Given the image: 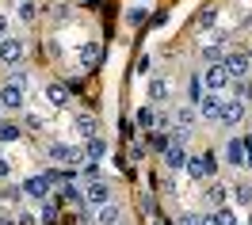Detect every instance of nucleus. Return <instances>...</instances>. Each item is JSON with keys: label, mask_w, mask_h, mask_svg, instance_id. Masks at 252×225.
Returning a JSON list of instances; mask_svg holds the SVG:
<instances>
[{"label": "nucleus", "mask_w": 252, "mask_h": 225, "mask_svg": "<svg viewBox=\"0 0 252 225\" xmlns=\"http://www.w3.org/2000/svg\"><path fill=\"white\" fill-rule=\"evenodd\" d=\"M218 168H221V161H218V153H214V149H203V153H188V164H184V172H188L195 183H203V179H214V176H218Z\"/></svg>", "instance_id": "1"}, {"label": "nucleus", "mask_w": 252, "mask_h": 225, "mask_svg": "<svg viewBox=\"0 0 252 225\" xmlns=\"http://www.w3.org/2000/svg\"><path fill=\"white\" fill-rule=\"evenodd\" d=\"M245 138L241 134H225V141H221L218 149V161L225 164V168H233V172H245Z\"/></svg>", "instance_id": "2"}, {"label": "nucleus", "mask_w": 252, "mask_h": 225, "mask_svg": "<svg viewBox=\"0 0 252 225\" xmlns=\"http://www.w3.org/2000/svg\"><path fill=\"white\" fill-rule=\"evenodd\" d=\"M27 61V38L23 34H4L0 38V65H8V69H16V65Z\"/></svg>", "instance_id": "3"}, {"label": "nucleus", "mask_w": 252, "mask_h": 225, "mask_svg": "<svg viewBox=\"0 0 252 225\" xmlns=\"http://www.w3.org/2000/svg\"><path fill=\"white\" fill-rule=\"evenodd\" d=\"M245 118H249V103H245V99L225 96V99H221V111H218V118H214V122H218L221 130H237Z\"/></svg>", "instance_id": "4"}, {"label": "nucleus", "mask_w": 252, "mask_h": 225, "mask_svg": "<svg viewBox=\"0 0 252 225\" xmlns=\"http://www.w3.org/2000/svg\"><path fill=\"white\" fill-rule=\"evenodd\" d=\"M19 195H23V198H31V202H42V198L54 195V183H50L46 172H38V176H27L23 183H19Z\"/></svg>", "instance_id": "5"}, {"label": "nucleus", "mask_w": 252, "mask_h": 225, "mask_svg": "<svg viewBox=\"0 0 252 225\" xmlns=\"http://www.w3.org/2000/svg\"><path fill=\"white\" fill-rule=\"evenodd\" d=\"M46 161L50 164H80L84 161V149H80V145H69V141H50L46 145Z\"/></svg>", "instance_id": "6"}, {"label": "nucleus", "mask_w": 252, "mask_h": 225, "mask_svg": "<svg viewBox=\"0 0 252 225\" xmlns=\"http://www.w3.org/2000/svg\"><path fill=\"white\" fill-rule=\"evenodd\" d=\"M84 187V206H103L115 198V187H111V179H88V183H80Z\"/></svg>", "instance_id": "7"}, {"label": "nucleus", "mask_w": 252, "mask_h": 225, "mask_svg": "<svg viewBox=\"0 0 252 225\" xmlns=\"http://www.w3.org/2000/svg\"><path fill=\"white\" fill-rule=\"evenodd\" d=\"M221 65H225L229 81H245V77H252V57L245 54V50H229V54L221 57Z\"/></svg>", "instance_id": "8"}, {"label": "nucleus", "mask_w": 252, "mask_h": 225, "mask_svg": "<svg viewBox=\"0 0 252 225\" xmlns=\"http://www.w3.org/2000/svg\"><path fill=\"white\" fill-rule=\"evenodd\" d=\"M199 77H203V92H225L229 88V73H225L221 61H210Z\"/></svg>", "instance_id": "9"}, {"label": "nucleus", "mask_w": 252, "mask_h": 225, "mask_svg": "<svg viewBox=\"0 0 252 225\" xmlns=\"http://www.w3.org/2000/svg\"><path fill=\"white\" fill-rule=\"evenodd\" d=\"M0 107L4 111H27V88H19V84H0Z\"/></svg>", "instance_id": "10"}, {"label": "nucleus", "mask_w": 252, "mask_h": 225, "mask_svg": "<svg viewBox=\"0 0 252 225\" xmlns=\"http://www.w3.org/2000/svg\"><path fill=\"white\" fill-rule=\"evenodd\" d=\"M42 99H46L50 111H65V107L73 103V96H69V88H65L62 81H46L42 84Z\"/></svg>", "instance_id": "11"}, {"label": "nucleus", "mask_w": 252, "mask_h": 225, "mask_svg": "<svg viewBox=\"0 0 252 225\" xmlns=\"http://www.w3.org/2000/svg\"><path fill=\"white\" fill-rule=\"evenodd\" d=\"M221 99H225V92H203V96H199L195 111H199V118H203V122H214V118H218Z\"/></svg>", "instance_id": "12"}, {"label": "nucleus", "mask_w": 252, "mask_h": 225, "mask_svg": "<svg viewBox=\"0 0 252 225\" xmlns=\"http://www.w3.org/2000/svg\"><path fill=\"white\" fill-rule=\"evenodd\" d=\"M123 222V202L111 198L103 206H92V225H119Z\"/></svg>", "instance_id": "13"}, {"label": "nucleus", "mask_w": 252, "mask_h": 225, "mask_svg": "<svg viewBox=\"0 0 252 225\" xmlns=\"http://www.w3.org/2000/svg\"><path fill=\"white\" fill-rule=\"evenodd\" d=\"M203 198H206V206H210V210L225 206V202H229V183H221L218 176H214V179H206V191H203Z\"/></svg>", "instance_id": "14"}, {"label": "nucleus", "mask_w": 252, "mask_h": 225, "mask_svg": "<svg viewBox=\"0 0 252 225\" xmlns=\"http://www.w3.org/2000/svg\"><path fill=\"white\" fill-rule=\"evenodd\" d=\"M168 99H172V84L164 81V77H153V81H149V88H145V103L160 107V103H168Z\"/></svg>", "instance_id": "15"}, {"label": "nucleus", "mask_w": 252, "mask_h": 225, "mask_svg": "<svg viewBox=\"0 0 252 225\" xmlns=\"http://www.w3.org/2000/svg\"><path fill=\"white\" fill-rule=\"evenodd\" d=\"M229 206H252V179L237 176L229 183Z\"/></svg>", "instance_id": "16"}, {"label": "nucleus", "mask_w": 252, "mask_h": 225, "mask_svg": "<svg viewBox=\"0 0 252 225\" xmlns=\"http://www.w3.org/2000/svg\"><path fill=\"white\" fill-rule=\"evenodd\" d=\"M73 130H77L80 141H88V138H95V134H99V122H95L92 111H77V114H73Z\"/></svg>", "instance_id": "17"}, {"label": "nucleus", "mask_w": 252, "mask_h": 225, "mask_svg": "<svg viewBox=\"0 0 252 225\" xmlns=\"http://www.w3.org/2000/svg\"><path fill=\"white\" fill-rule=\"evenodd\" d=\"M77 61H80V69H95V61H99V42H95V38L80 42V50H77Z\"/></svg>", "instance_id": "18"}, {"label": "nucleus", "mask_w": 252, "mask_h": 225, "mask_svg": "<svg viewBox=\"0 0 252 225\" xmlns=\"http://www.w3.org/2000/svg\"><path fill=\"white\" fill-rule=\"evenodd\" d=\"M80 149H84V161H103V157H107V138L95 134V138H88Z\"/></svg>", "instance_id": "19"}, {"label": "nucleus", "mask_w": 252, "mask_h": 225, "mask_svg": "<svg viewBox=\"0 0 252 225\" xmlns=\"http://www.w3.org/2000/svg\"><path fill=\"white\" fill-rule=\"evenodd\" d=\"M172 118H176V126H180V130H195V122H199V111H195L191 103H180V107L172 111Z\"/></svg>", "instance_id": "20"}, {"label": "nucleus", "mask_w": 252, "mask_h": 225, "mask_svg": "<svg viewBox=\"0 0 252 225\" xmlns=\"http://www.w3.org/2000/svg\"><path fill=\"white\" fill-rule=\"evenodd\" d=\"M134 122H138V130H157V111H153V103H142L138 111H134Z\"/></svg>", "instance_id": "21"}, {"label": "nucleus", "mask_w": 252, "mask_h": 225, "mask_svg": "<svg viewBox=\"0 0 252 225\" xmlns=\"http://www.w3.org/2000/svg\"><path fill=\"white\" fill-rule=\"evenodd\" d=\"M199 54H203V61L210 65V61H221V57H225V54H229V46H225V42H221V38H210V42H206V46H199Z\"/></svg>", "instance_id": "22"}, {"label": "nucleus", "mask_w": 252, "mask_h": 225, "mask_svg": "<svg viewBox=\"0 0 252 225\" xmlns=\"http://www.w3.org/2000/svg\"><path fill=\"white\" fill-rule=\"evenodd\" d=\"M58 195H62L69 206H84V187H80V183H73V179H65V187H62Z\"/></svg>", "instance_id": "23"}, {"label": "nucleus", "mask_w": 252, "mask_h": 225, "mask_svg": "<svg viewBox=\"0 0 252 225\" xmlns=\"http://www.w3.org/2000/svg\"><path fill=\"white\" fill-rule=\"evenodd\" d=\"M23 141V126L19 122H0V145H19Z\"/></svg>", "instance_id": "24"}, {"label": "nucleus", "mask_w": 252, "mask_h": 225, "mask_svg": "<svg viewBox=\"0 0 252 225\" xmlns=\"http://www.w3.org/2000/svg\"><path fill=\"white\" fill-rule=\"evenodd\" d=\"M214 214V225H241V218H237V206H218V210H210Z\"/></svg>", "instance_id": "25"}, {"label": "nucleus", "mask_w": 252, "mask_h": 225, "mask_svg": "<svg viewBox=\"0 0 252 225\" xmlns=\"http://www.w3.org/2000/svg\"><path fill=\"white\" fill-rule=\"evenodd\" d=\"M16 16H19V23H34V19H38V4H34V0H19Z\"/></svg>", "instance_id": "26"}, {"label": "nucleus", "mask_w": 252, "mask_h": 225, "mask_svg": "<svg viewBox=\"0 0 252 225\" xmlns=\"http://www.w3.org/2000/svg\"><path fill=\"white\" fill-rule=\"evenodd\" d=\"M199 96H203V77L191 73V77H188V103H191V107L199 103Z\"/></svg>", "instance_id": "27"}, {"label": "nucleus", "mask_w": 252, "mask_h": 225, "mask_svg": "<svg viewBox=\"0 0 252 225\" xmlns=\"http://www.w3.org/2000/svg\"><path fill=\"white\" fill-rule=\"evenodd\" d=\"M145 16H149V8H138V4H134V8H126V23H130V27H138V23H145Z\"/></svg>", "instance_id": "28"}, {"label": "nucleus", "mask_w": 252, "mask_h": 225, "mask_svg": "<svg viewBox=\"0 0 252 225\" xmlns=\"http://www.w3.org/2000/svg\"><path fill=\"white\" fill-rule=\"evenodd\" d=\"M214 23H218V8H203L199 12V31H210Z\"/></svg>", "instance_id": "29"}, {"label": "nucleus", "mask_w": 252, "mask_h": 225, "mask_svg": "<svg viewBox=\"0 0 252 225\" xmlns=\"http://www.w3.org/2000/svg\"><path fill=\"white\" fill-rule=\"evenodd\" d=\"M8 81H12V84H19V88H27V84H31V73H27V69H23V65H16V69H12V77H8Z\"/></svg>", "instance_id": "30"}, {"label": "nucleus", "mask_w": 252, "mask_h": 225, "mask_svg": "<svg viewBox=\"0 0 252 225\" xmlns=\"http://www.w3.org/2000/svg\"><path fill=\"white\" fill-rule=\"evenodd\" d=\"M176 225H199V210H184V214H180V222Z\"/></svg>", "instance_id": "31"}, {"label": "nucleus", "mask_w": 252, "mask_h": 225, "mask_svg": "<svg viewBox=\"0 0 252 225\" xmlns=\"http://www.w3.org/2000/svg\"><path fill=\"white\" fill-rule=\"evenodd\" d=\"M8 31H12V16H8V12H0V38H4Z\"/></svg>", "instance_id": "32"}, {"label": "nucleus", "mask_w": 252, "mask_h": 225, "mask_svg": "<svg viewBox=\"0 0 252 225\" xmlns=\"http://www.w3.org/2000/svg\"><path fill=\"white\" fill-rule=\"evenodd\" d=\"M0 179H12V161L8 157H0Z\"/></svg>", "instance_id": "33"}, {"label": "nucleus", "mask_w": 252, "mask_h": 225, "mask_svg": "<svg viewBox=\"0 0 252 225\" xmlns=\"http://www.w3.org/2000/svg\"><path fill=\"white\" fill-rule=\"evenodd\" d=\"M46 122H42V114H27V130H42Z\"/></svg>", "instance_id": "34"}, {"label": "nucleus", "mask_w": 252, "mask_h": 225, "mask_svg": "<svg viewBox=\"0 0 252 225\" xmlns=\"http://www.w3.org/2000/svg\"><path fill=\"white\" fill-rule=\"evenodd\" d=\"M16 222L19 225H34V214H16Z\"/></svg>", "instance_id": "35"}, {"label": "nucleus", "mask_w": 252, "mask_h": 225, "mask_svg": "<svg viewBox=\"0 0 252 225\" xmlns=\"http://www.w3.org/2000/svg\"><path fill=\"white\" fill-rule=\"evenodd\" d=\"M199 225H214V214H199Z\"/></svg>", "instance_id": "36"}, {"label": "nucleus", "mask_w": 252, "mask_h": 225, "mask_svg": "<svg viewBox=\"0 0 252 225\" xmlns=\"http://www.w3.org/2000/svg\"><path fill=\"white\" fill-rule=\"evenodd\" d=\"M0 225H19L16 218H8V214H4V218H0Z\"/></svg>", "instance_id": "37"}, {"label": "nucleus", "mask_w": 252, "mask_h": 225, "mask_svg": "<svg viewBox=\"0 0 252 225\" xmlns=\"http://www.w3.org/2000/svg\"><path fill=\"white\" fill-rule=\"evenodd\" d=\"M0 122H4V107H0Z\"/></svg>", "instance_id": "38"}, {"label": "nucleus", "mask_w": 252, "mask_h": 225, "mask_svg": "<svg viewBox=\"0 0 252 225\" xmlns=\"http://www.w3.org/2000/svg\"><path fill=\"white\" fill-rule=\"evenodd\" d=\"M77 4H88V0H77Z\"/></svg>", "instance_id": "39"}, {"label": "nucleus", "mask_w": 252, "mask_h": 225, "mask_svg": "<svg viewBox=\"0 0 252 225\" xmlns=\"http://www.w3.org/2000/svg\"><path fill=\"white\" fill-rule=\"evenodd\" d=\"M249 225H252V214H249Z\"/></svg>", "instance_id": "40"}, {"label": "nucleus", "mask_w": 252, "mask_h": 225, "mask_svg": "<svg viewBox=\"0 0 252 225\" xmlns=\"http://www.w3.org/2000/svg\"><path fill=\"white\" fill-rule=\"evenodd\" d=\"M153 225H164V222H153Z\"/></svg>", "instance_id": "41"}]
</instances>
